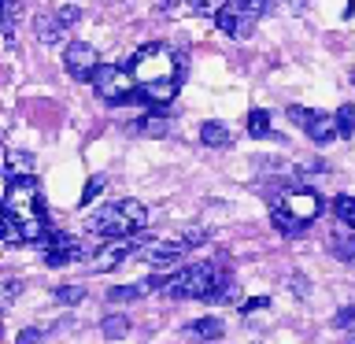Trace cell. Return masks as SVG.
<instances>
[{"mask_svg": "<svg viewBox=\"0 0 355 344\" xmlns=\"http://www.w3.org/2000/svg\"><path fill=\"white\" fill-rule=\"evenodd\" d=\"M263 307H270V300H266V296H255V300H248V304H241L244 315H248V311H263Z\"/></svg>", "mask_w": 355, "mask_h": 344, "instance_id": "35", "label": "cell"}, {"mask_svg": "<svg viewBox=\"0 0 355 344\" xmlns=\"http://www.w3.org/2000/svg\"><path fill=\"white\" fill-rule=\"evenodd\" d=\"M333 255L337 259H355V233H344V237L333 241Z\"/></svg>", "mask_w": 355, "mask_h": 344, "instance_id": "25", "label": "cell"}, {"mask_svg": "<svg viewBox=\"0 0 355 344\" xmlns=\"http://www.w3.org/2000/svg\"><path fill=\"white\" fill-rule=\"evenodd\" d=\"M4 244H8V248H19V244H22V230H19V222L11 215H4Z\"/></svg>", "mask_w": 355, "mask_h": 344, "instance_id": "27", "label": "cell"}, {"mask_svg": "<svg viewBox=\"0 0 355 344\" xmlns=\"http://www.w3.org/2000/svg\"><path fill=\"white\" fill-rule=\"evenodd\" d=\"M352 322H355V304L340 307V311H337V318H333V326H337V329H348Z\"/></svg>", "mask_w": 355, "mask_h": 344, "instance_id": "30", "label": "cell"}, {"mask_svg": "<svg viewBox=\"0 0 355 344\" xmlns=\"http://www.w3.org/2000/svg\"><path fill=\"white\" fill-rule=\"evenodd\" d=\"M148 226V207L141 200H119V204H104L89 215V233L100 237H137Z\"/></svg>", "mask_w": 355, "mask_h": 344, "instance_id": "1", "label": "cell"}, {"mask_svg": "<svg viewBox=\"0 0 355 344\" xmlns=\"http://www.w3.org/2000/svg\"><path fill=\"white\" fill-rule=\"evenodd\" d=\"M63 67H67V74L78 78V82H93V74H96V49L93 44H85V41H71L67 44V55H63Z\"/></svg>", "mask_w": 355, "mask_h": 344, "instance_id": "9", "label": "cell"}, {"mask_svg": "<svg viewBox=\"0 0 355 344\" xmlns=\"http://www.w3.org/2000/svg\"><path fill=\"white\" fill-rule=\"evenodd\" d=\"M200 141H204L207 148H226L233 141V133H230L226 122H204V126H200Z\"/></svg>", "mask_w": 355, "mask_h": 344, "instance_id": "17", "label": "cell"}, {"mask_svg": "<svg viewBox=\"0 0 355 344\" xmlns=\"http://www.w3.org/2000/svg\"><path fill=\"white\" fill-rule=\"evenodd\" d=\"M41 248H44V263L49 266H71L89 255V248L78 237H71V233H49L41 241Z\"/></svg>", "mask_w": 355, "mask_h": 344, "instance_id": "8", "label": "cell"}, {"mask_svg": "<svg viewBox=\"0 0 355 344\" xmlns=\"http://www.w3.org/2000/svg\"><path fill=\"white\" fill-rule=\"evenodd\" d=\"M311 115H315L311 108H300V104H293V108H288V119H293V126H300V130H307Z\"/></svg>", "mask_w": 355, "mask_h": 344, "instance_id": "28", "label": "cell"}, {"mask_svg": "<svg viewBox=\"0 0 355 344\" xmlns=\"http://www.w3.org/2000/svg\"><path fill=\"white\" fill-rule=\"evenodd\" d=\"M270 222H274V230H277V233H285V237H300V233L307 230L304 222H300L285 204H274V207H270Z\"/></svg>", "mask_w": 355, "mask_h": 344, "instance_id": "14", "label": "cell"}, {"mask_svg": "<svg viewBox=\"0 0 355 344\" xmlns=\"http://www.w3.org/2000/svg\"><path fill=\"white\" fill-rule=\"evenodd\" d=\"M93 89H96L100 100H107V104H126V100L137 96V78H133L130 67L100 63L96 74H93Z\"/></svg>", "mask_w": 355, "mask_h": 344, "instance_id": "4", "label": "cell"}, {"mask_svg": "<svg viewBox=\"0 0 355 344\" xmlns=\"http://www.w3.org/2000/svg\"><path fill=\"white\" fill-rule=\"evenodd\" d=\"M266 4H270V0H230L226 8H233V11H241V15H248V19L259 22V15L266 11Z\"/></svg>", "mask_w": 355, "mask_h": 344, "instance_id": "22", "label": "cell"}, {"mask_svg": "<svg viewBox=\"0 0 355 344\" xmlns=\"http://www.w3.org/2000/svg\"><path fill=\"white\" fill-rule=\"evenodd\" d=\"M41 337H44V333H41V329H22L15 344H41Z\"/></svg>", "mask_w": 355, "mask_h": 344, "instance_id": "34", "label": "cell"}, {"mask_svg": "<svg viewBox=\"0 0 355 344\" xmlns=\"http://www.w3.org/2000/svg\"><path fill=\"white\" fill-rule=\"evenodd\" d=\"M185 4H189V11H196V15H218L230 0H185Z\"/></svg>", "mask_w": 355, "mask_h": 344, "instance_id": "24", "label": "cell"}, {"mask_svg": "<svg viewBox=\"0 0 355 344\" xmlns=\"http://www.w3.org/2000/svg\"><path fill=\"white\" fill-rule=\"evenodd\" d=\"M222 333H226L222 318H196L185 326V337H193V341H218Z\"/></svg>", "mask_w": 355, "mask_h": 344, "instance_id": "15", "label": "cell"}, {"mask_svg": "<svg viewBox=\"0 0 355 344\" xmlns=\"http://www.w3.org/2000/svg\"><path fill=\"white\" fill-rule=\"evenodd\" d=\"M100 333H104L107 341L126 337V333H130V318H126V315H107L104 322H100Z\"/></svg>", "mask_w": 355, "mask_h": 344, "instance_id": "18", "label": "cell"}, {"mask_svg": "<svg viewBox=\"0 0 355 344\" xmlns=\"http://www.w3.org/2000/svg\"><path fill=\"white\" fill-rule=\"evenodd\" d=\"M248 133H252V137H270V115H266V111H259V108H255V111H248Z\"/></svg>", "mask_w": 355, "mask_h": 344, "instance_id": "21", "label": "cell"}, {"mask_svg": "<svg viewBox=\"0 0 355 344\" xmlns=\"http://www.w3.org/2000/svg\"><path fill=\"white\" fill-rule=\"evenodd\" d=\"M100 189H104V178H93V182L85 185V193H82V204H85V207H89V204H93V200L100 196Z\"/></svg>", "mask_w": 355, "mask_h": 344, "instance_id": "31", "label": "cell"}, {"mask_svg": "<svg viewBox=\"0 0 355 344\" xmlns=\"http://www.w3.org/2000/svg\"><path fill=\"white\" fill-rule=\"evenodd\" d=\"M337 126H340V137H344V141L355 137V108H352V104H344V108L337 111Z\"/></svg>", "mask_w": 355, "mask_h": 344, "instance_id": "23", "label": "cell"}, {"mask_svg": "<svg viewBox=\"0 0 355 344\" xmlns=\"http://www.w3.org/2000/svg\"><path fill=\"white\" fill-rule=\"evenodd\" d=\"M207 300H211V304H237V300H241V289L233 285L230 277H222V282L215 285V293H211Z\"/></svg>", "mask_w": 355, "mask_h": 344, "instance_id": "20", "label": "cell"}, {"mask_svg": "<svg viewBox=\"0 0 355 344\" xmlns=\"http://www.w3.org/2000/svg\"><path fill=\"white\" fill-rule=\"evenodd\" d=\"M144 244L148 241H141V237H111L107 244H100V252H93V270L96 274H107V270H115V266H122L126 259H133V255H141L144 252Z\"/></svg>", "mask_w": 355, "mask_h": 344, "instance_id": "7", "label": "cell"}, {"mask_svg": "<svg viewBox=\"0 0 355 344\" xmlns=\"http://www.w3.org/2000/svg\"><path fill=\"white\" fill-rule=\"evenodd\" d=\"M333 215H337V218H340L348 230H355V196L344 193V196L333 200Z\"/></svg>", "mask_w": 355, "mask_h": 344, "instance_id": "19", "label": "cell"}, {"mask_svg": "<svg viewBox=\"0 0 355 344\" xmlns=\"http://www.w3.org/2000/svg\"><path fill=\"white\" fill-rule=\"evenodd\" d=\"M130 71L137 78V89H152L159 82H182L178 78V60L166 44H144V49L133 52Z\"/></svg>", "mask_w": 355, "mask_h": 344, "instance_id": "2", "label": "cell"}, {"mask_svg": "<svg viewBox=\"0 0 355 344\" xmlns=\"http://www.w3.org/2000/svg\"><path fill=\"white\" fill-rule=\"evenodd\" d=\"M215 22H218V30L226 33V37H237V41L252 37V26H255V19L241 15V11H233V8H222L215 15Z\"/></svg>", "mask_w": 355, "mask_h": 344, "instance_id": "11", "label": "cell"}, {"mask_svg": "<svg viewBox=\"0 0 355 344\" xmlns=\"http://www.w3.org/2000/svg\"><path fill=\"white\" fill-rule=\"evenodd\" d=\"M141 133H148V137H163V133H166V119H141Z\"/></svg>", "mask_w": 355, "mask_h": 344, "instance_id": "29", "label": "cell"}, {"mask_svg": "<svg viewBox=\"0 0 355 344\" xmlns=\"http://www.w3.org/2000/svg\"><path fill=\"white\" fill-rule=\"evenodd\" d=\"M282 204L293 211V215L304 222V226H311V222L322 215V196L315 193V189H293V193H288Z\"/></svg>", "mask_w": 355, "mask_h": 344, "instance_id": "10", "label": "cell"}, {"mask_svg": "<svg viewBox=\"0 0 355 344\" xmlns=\"http://www.w3.org/2000/svg\"><path fill=\"white\" fill-rule=\"evenodd\" d=\"M19 293H22V282H19V277H8V282H4V304H15Z\"/></svg>", "mask_w": 355, "mask_h": 344, "instance_id": "32", "label": "cell"}, {"mask_svg": "<svg viewBox=\"0 0 355 344\" xmlns=\"http://www.w3.org/2000/svg\"><path fill=\"white\" fill-rule=\"evenodd\" d=\"M222 277L226 274H222L215 263H193V266L178 270L171 282H166V296H174V300H207Z\"/></svg>", "mask_w": 355, "mask_h": 344, "instance_id": "3", "label": "cell"}, {"mask_svg": "<svg viewBox=\"0 0 355 344\" xmlns=\"http://www.w3.org/2000/svg\"><path fill=\"white\" fill-rule=\"evenodd\" d=\"M348 344H355V329H352V333H348Z\"/></svg>", "mask_w": 355, "mask_h": 344, "instance_id": "36", "label": "cell"}, {"mask_svg": "<svg viewBox=\"0 0 355 344\" xmlns=\"http://www.w3.org/2000/svg\"><path fill=\"white\" fill-rule=\"evenodd\" d=\"M204 241H207L204 230H185L182 237H174V241H148L141 252V259H148L152 266H174L189 248H196V244H204Z\"/></svg>", "mask_w": 355, "mask_h": 344, "instance_id": "6", "label": "cell"}, {"mask_svg": "<svg viewBox=\"0 0 355 344\" xmlns=\"http://www.w3.org/2000/svg\"><path fill=\"white\" fill-rule=\"evenodd\" d=\"M4 215L19 218V222L44 218L41 193H37V185H33V178H26V182H8V189H4Z\"/></svg>", "mask_w": 355, "mask_h": 344, "instance_id": "5", "label": "cell"}, {"mask_svg": "<svg viewBox=\"0 0 355 344\" xmlns=\"http://www.w3.org/2000/svg\"><path fill=\"white\" fill-rule=\"evenodd\" d=\"M307 137L315 144H333L340 137V126H337V115H326V111H315L307 122Z\"/></svg>", "mask_w": 355, "mask_h": 344, "instance_id": "12", "label": "cell"}, {"mask_svg": "<svg viewBox=\"0 0 355 344\" xmlns=\"http://www.w3.org/2000/svg\"><path fill=\"white\" fill-rule=\"evenodd\" d=\"M55 15H60V22H63V26H74V22L82 19V11H78V8H60Z\"/></svg>", "mask_w": 355, "mask_h": 344, "instance_id": "33", "label": "cell"}, {"mask_svg": "<svg viewBox=\"0 0 355 344\" xmlns=\"http://www.w3.org/2000/svg\"><path fill=\"white\" fill-rule=\"evenodd\" d=\"M4 178H8V182H26V178H33V155L19 152V148H8V155H4Z\"/></svg>", "mask_w": 355, "mask_h": 344, "instance_id": "13", "label": "cell"}, {"mask_svg": "<svg viewBox=\"0 0 355 344\" xmlns=\"http://www.w3.org/2000/svg\"><path fill=\"white\" fill-rule=\"evenodd\" d=\"M33 33H37V41H44V44H60V37L67 33V26L60 22V15H37V22H33Z\"/></svg>", "mask_w": 355, "mask_h": 344, "instance_id": "16", "label": "cell"}, {"mask_svg": "<svg viewBox=\"0 0 355 344\" xmlns=\"http://www.w3.org/2000/svg\"><path fill=\"white\" fill-rule=\"evenodd\" d=\"M78 300H85L82 285H60L55 289V304H78Z\"/></svg>", "mask_w": 355, "mask_h": 344, "instance_id": "26", "label": "cell"}]
</instances>
